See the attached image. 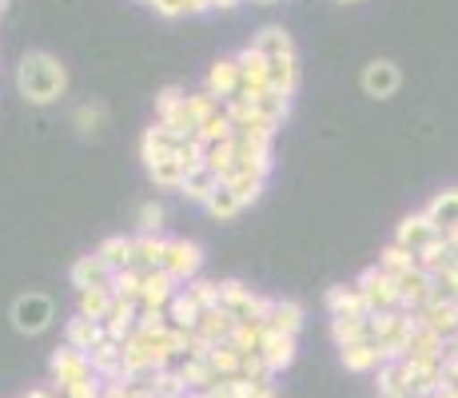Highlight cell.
Returning a JSON list of instances; mask_svg holds the SVG:
<instances>
[{
	"mask_svg": "<svg viewBox=\"0 0 458 398\" xmlns=\"http://www.w3.org/2000/svg\"><path fill=\"white\" fill-rule=\"evenodd\" d=\"M430 295H435V287H430L427 271H411V275L399 279V303H403V311L419 315L422 307L430 303Z\"/></svg>",
	"mask_w": 458,
	"mask_h": 398,
	"instance_id": "21",
	"label": "cell"
},
{
	"mask_svg": "<svg viewBox=\"0 0 458 398\" xmlns=\"http://www.w3.org/2000/svg\"><path fill=\"white\" fill-rule=\"evenodd\" d=\"M227 188H232V191H235V199H240L243 207H248V203L259 199V191H263V175H255V172H248V167H243V172H235L232 180H227Z\"/></svg>",
	"mask_w": 458,
	"mask_h": 398,
	"instance_id": "40",
	"label": "cell"
},
{
	"mask_svg": "<svg viewBox=\"0 0 458 398\" xmlns=\"http://www.w3.org/2000/svg\"><path fill=\"white\" fill-rule=\"evenodd\" d=\"M232 331H235V318L224 307H216V311H204L199 326L191 331V339L204 343V347H219V343H232Z\"/></svg>",
	"mask_w": 458,
	"mask_h": 398,
	"instance_id": "15",
	"label": "cell"
},
{
	"mask_svg": "<svg viewBox=\"0 0 458 398\" xmlns=\"http://www.w3.org/2000/svg\"><path fill=\"white\" fill-rule=\"evenodd\" d=\"M112 275H116V271H112L96 251L92 255H81V259L72 263V287L81 291V295H84V291H100V287L112 291Z\"/></svg>",
	"mask_w": 458,
	"mask_h": 398,
	"instance_id": "10",
	"label": "cell"
},
{
	"mask_svg": "<svg viewBox=\"0 0 458 398\" xmlns=\"http://www.w3.org/2000/svg\"><path fill=\"white\" fill-rule=\"evenodd\" d=\"M208 362L216 367V375H219V378H235V375L243 370V355L232 347V343H219V347H211Z\"/></svg>",
	"mask_w": 458,
	"mask_h": 398,
	"instance_id": "36",
	"label": "cell"
},
{
	"mask_svg": "<svg viewBox=\"0 0 458 398\" xmlns=\"http://www.w3.org/2000/svg\"><path fill=\"white\" fill-rule=\"evenodd\" d=\"M8 318H13V326L21 334H44L52 326V318H56V303L48 295H40V291H29V295H21L13 303Z\"/></svg>",
	"mask_w": 458,
	"mask_h": 398,
	"instance_id": "3",
	"label": "cell"
},
{
	"mask_svg": "<svg viewBox=\"0 0 458 398\" xmlns=\"http://www.w3.org/2000/svg\"><path fill=\"white\" fill-rule=\"evenodd\" d=\"M419 318L430 326L435 334H443L446 343L458 334V303H438V299H430L427 307L419 311Z\"/></svg>",
	"mask_w": 458,
	"mask_h": 398,
	"instance_id": "23",
	"label": "cell"
},
{
	"mask_svg": "<svg viewBox=\"0 0 458 398\" xmlns=\"http://www.w3.org/2000/svg\"><path fill=\"white\" fill-rule=\"evenodd\" d=\"M76 123H81V131H96L104 123V104H84V108L76 112Z\"/></svg>",
	"mask_w": 458,
	"mask_h": 398,
	"instance_id": "48",
	"label": "cell"
},
{
	"mask_svg": "<svg viewBox=\"0 0 458 398\" xmlns=\"http://www.w3.org/2000/svg\"><path fill=\"white\" fill-rule=\"evenodd\" d=\"M104 378L100 375H88V378H81V383H72V386H64L60 391V398H104Z\"/></svg>",
	"mask_w": 458,
	"mask_h": 398,
	"instance_id": "46",
	"label": "cell"
},
{
	"mask_svg": "<svg viewBox=\"0 0 458 398\" xmlns=\"http://www.w3.org/2000/svg\"><path fill=\"white\" fill-rule=\"evenodd\" d=\"M156 13H160V16H172V21H175V16H183V13H188V0H156Z\"/></svg>",
	"mask_w": 458,
	"mask_h": 398,
	"instance_id": "49",
	"label": "cell"
},
{
	"mask_svg": "<svg viewBox=\"0 0 458 398\" xmlns=\"http://www.w3.org/2000/svg\"><path fill=\"white\" fill-rule=\"evenodd\" d=\"M148 175H152V183H156V188H164V191H180L183 180H188V172H183V164L175 156L164 159V164H156Z\"/></svg>",
	"mask_w": 458,
	"mask_h": 398,
	"instance_id": "37",
	"label": "cell"
},
{
	"mask_svg": "<svg viewBox=\"0 0 458 398\" xmlns=\"http://www.w3.org/2000/svg\"><path fill=\"white\" fill-rule=\"evenodd\" d=\"M112 311H116V295H112L108 287H100V291H84V295H81V311H76V315L92 318V323H108Z\"/></svg>",
	"mask_w": 458,
	"mask_h": 398,
	"instance_id": "33",
	"label": "cell"
},
{
	"mask_svg": "<svg viewBox=\"0 0 458 398\" xmlns=\"http://www.w3.org/2000/svg\"><path fill=\"white\" fill-rule=\"evenodd\" d=\"M208 8H216L211 0H188V13H208Z\"/></svg>",
	"mask_w": 458,
	"mask_h": 398,
	"instance_id": "53",
	"label": "cell"
},
{
	"mask_svg": "<svg viewBox=\"0 0 458 398\" xmlns=\"http://www.w3.org/2000/svg\"><path fill=\"white\" fill-rule=\"evenodd\" d=\"M235 131H240V128H235V123H232V116H227V112H219V116L216 120H211L208 123V128H199V144H227V140H235Z\"/></svg>",
	"mask_w": 458,
	"mask_h": 398,
	"instance_id": "42",
	"label": "cell"
},
{
	"mask_svg": "<svg viewBox=\"0 0 458 398\" xmlns=\"http://www.w3.org/2000/svg\"><path fill=\"white\" fill-rule=\"evenodd\" d=\"M255 112H259V120L267 123V128H279V123L287 120V112H292V96L276 92V88H267V92L255 96Z\"/></svg>",
	"mask_w": 458,
	"mask_h": 398,
	"instance_id": "31",
	"label": "cell"
},
{
	"mask_svg": "<svg viewBox=\"0 0 458 398\" xmlns=\"http://www.w3.org/2000/svg\"><path fill=\"white\" fill-rule=\"evenodd\" d=\"M164 255H167V239H160V235H140L136 239V259H131V267H136L140 275L164 271Z\"/></svg>",
	"mask_w": 458,
	"mask_h": 398,
	"instance_id": "26",
	"label": "cell"
},
{
	"mask_svg": "<svg viewBox=\"0 0 458 398\" xmlns=\"http://www.w3.org/2000/svg\"><path fill=\"white\" fill-rule=\"evenodd\" d=\"M140 287H144V275L136 267H124L112 275V295L116 299H140Z\"/></svg>",
	"mask_w": 458,
	"mask_h": 398,
	"instance_id": "43",
	"label": "cell"
},
{
	"mask_svg": "<svg viewBox=\"0 0 458 398\" xmlns=\"http://www.w3.org/2000/svg\"><path fill=\"white\" fill-rule=\"evenodd\" d=\"M104 398H131V391H128V383H108L104 386Z\"/></svg>",
	"mask_w": 458,
	"mask_h": 398,
	"instance_id": "51",
	"label": "cell"
},
{
	"mask_svg": "<svg viewBox=\"0 0 458 398\" xmlns=\"http://www.w3.org/2000/svg\"><path fill=\"white\" fill-rule=\"evenodd\" d=\"M180 375H183V383H188L191 394H204V391H211V386L219 383L216 367H211L208 359H196V355H188L180 362Z\"/></svg>",
	"mask_w": 458,
	"mask_h": 398,
	"instance_id": "29",
	"label": "cell"
},
{
	"mask_svg": "<svg viewBox=\"0 0 458 398\" xmlns=\"http://www.w3.org/2000/svg\"><path fill=\"white\" fill-rule=\"evenodd\" d=\"M204 207H208L216 219H235V216H240V207H243V203L235 199V191L227 188V183H219V188L211 191V199L204 203Z\"/></svg>",
	"mask_w": 458,
	"mask_h": 398,
	"instance_id": "41",
	"label": "cell"
},
{
	"mask_svg": "<svg viewBox=\"0 0 458 398\" xmlns=\"http://www.w3.org/2000/svg\"><path fill=\"white\" fill-rule=\"evenodd\" d=\"M140 311H144V307H140V299H116V311H112L108 323H104L108 339L124 347L131 334H136V326H140Z\"/></svg>",
	"mask_w": 458,
	"mask_h": 398,
	"instance_id": "14",
	"label": "cell"
},
{
	"mask_svg": "<svg viewBox=\"0 0 458 398\" xmlns=\"http://www.w3.org/2000/svg\"><path fill=\"white\" fill-rule=\"evenodd\" d=\"M267 80H271V88H276V92L292 96L295 84H299V64H295V56L267 60Z\"/></svg>",
	"mask_w": 458,
	"mask_h": 398,
	"instance_id": "34",
	"label": "cell"
},
{
	"mask_svg": "<svg viewBox=\"0 0 458 398\" xmlns=\"http://www.w3.org/2000/svg\"><path fill=\"white\" fill-rule=\"evenodd\" d=\"M331 339L335 347H355V343H375V318L371 315H343L331 318Z\"/></svg>",
	"mask_w": 458,
	"mask_h": 398,
	"instance_id": "11",
	"label": "cell"
},
{
	"mask_svg": "<svg viewBox=\"0 0 458 398\" xmlns=\"http://www.w3.org/2000/svg\"><path fill=\"white\" fill-rule=\"evenodd\" d=\"M355 283H359V291H363V299H367V307H371V315L403 311V303H399V279H391L383 267H378V263H375V267H367Z\"/></svg>",
	"mask_w": 458,
	"mask_h": 398,
	"instance_id": "4",
	"label": "cell"
},
{
	"mask_svg": "<svg viewBox=\"0 0 458 398\" xmlns=\"http://www.w3.org/2000/svg\"><path fill=\"white\" fill-rule=\"evenodd\" d=\"M211 4H216V8H235L240 0H211Z\"/></svg>",
	"mask_w": 458,
	"mask_h": 398,
	"instance_id": "56",
	"label": "cell"
},
{
	"mask_svg": "<svg viewBox=\"0 0 458 398\" xmlns=\"http://www.w3.org/2000/svg\"><path fill=\"white\" fill-rule=\"evenodd\" d=\"M255 4H279V0H255Z\"/></svg>",
	"mask_w": 458,
	"mask_h": 398,
	"instance_id": "57",
	"label": "cell"
},
{
	"mask_svg": "<svg viewBox=\"0 0 458 398\" xmlns=\"http://www.w3.org/2000/svg\"><path fill=\"white\" fill-rule=\"evenodd\" d=\"M443 232H438L435 224H430V216L427 211H419V216H407L399 224V232H394V243L399 247H407L411 255H422V251H430V247H438L443 243Z\"/></svg>",
	"mask_w": 458,
	"mask_h": 398,
	"instance_id": "6",
	"label": "cell"
},
{
	"mask_svg": "<svg viewBox=\"0 0 458 398\" xmlns=\"http://www.w3.org/2000/svg\"><path fill=\"white\" fill-rule=\"evenodd\" d=\"M175 291H180V283L167 275V271H152V275H144V287H140V307L144 311H167Z\"/></svg>",
	"mask_w": 458,
	"mask_h": 398,
	"instance_id": "13",
	"label": "cell"
},
{
	"mask_svg": "<svg viewBox=\"0 0 458 398\" xmlns=\"http://www.w3.org/2000/svg\"><path fill=\"white\" fill-rule=\"evenodd\" d=\"M251 48L259 52V56L267 60H279V56H295V44H292V32L284 29V24H267V29L255 32Z\"/></svg>",
	"mask_w": 458,
	"mask_h": 398,
	"instance_id": "22",
	"label": "cell"
},
{
	"mask_svg": "<svg viewBox=\"0 0 458 398\" xmlns=\"http://www.w3.org/2000/svg\"><path fill=\"white\" fill-rule=\"evenodd\" d=\"M375 318V347L383 351V362L403 359L411 343V331H415V315L411 311H386V315H371Z\"/></svg>",
	"mask_w": 458,
	"mask_h": 398,
	"instance_id": "2",
	"label": "cell"
},
{
	"mask_svg": "<svg viewBox=\"0 0 458 398\" xmlns=\"http://www.w3.org/2000/svg\"><path fill=\"white\" fill-rule=\"evenodd\" d=\"M104 339H108L104 323H92V318H84V315L68 318V326H64V343L68 347H76V351H84V355H92Z\"/></svg>",
	"mask_w": 458,
	"mask_h": 398,
	"instance_id": "16",
	"label": "cell"
},
{
	"mask_svg": "<svg viewBox=\"0 0 458 398\" xmlns=\"http://www.w3.org/2000/svg\"><path fill=\"white\" fill-rule=\"evenodd\" d=\"M188 295L196 299L204 311H216L219 307V283H208V279H191L188 283Z\"/></svg>",
	"mask_w": 458,
	"mask_h": 398,
	"instance_id": "45",
	"label": "cell"
},
{
	"mask_svg": "<svg viewBox=\"0 0 458 398\" xmlns=\"http://www.w3.org/2000/svg\"><path fill=\"white\" fill-rule=\"evenodd\" d=\"M96 255H100L112 271H124V267H131V259H136V239L131 235H108L100 247H96Z\"/></svg>",
	"mask_w": 458,
	"mask_h": 398,
	"instance_id": "28",
	"label": "cell"
},
{
	"mask_svg": "<svg viewBox=\"0 0 458 398\" xmlns=\"http://www.w3.org/2000/svg\"><path fill=\"white\" fill-rule=\"evenodd\" d=\"M24 398H60V391H48V386H32Z\"/></svg>",
	"mask_w": 458,
	"mask_h": 398,
	"instance_id": "52",
	"label": "cell"
},
{
	"mask_svg": "<svg viewBox=\"0 0 458 398\" xmlns=\"http://www.w3.org/2000/svg\"><path fill=\"white\" fill-rule=\"evenodd\" d=\"M339 359H343V367H347L351 375H371V370L383 367V351H378L375 343H355V347H343Z\"/></svg>",
	"mask_w": 458,
	"mask_h": 398,
	"instance_id": "27",
	"label": "cell"
},
{
	"mask_svg": "<svg viewBox=\"0 0 458 398\" xmlns=\"http://www.w3.org/2000/svg\"><path fill=\"white\" fill-rule=\"evenodd\" d=\"M339 4H355V0H339Z\"/></svg>",
	"mask_w": 458,
	"mask_h": 398,
	"instance_id": "59",
	"label": "cell"
},
{
	"mask_svg": "<svg viewBox=\"0 0 458 398\" xmlns=\"http://www.w3.org/2000/svg\"><path fill=\"white\" fill-rule=\"evenodd\" d=\"M263 362H267L271 375H279V370H287L295 362V334H279V331H267L263 334V347H259Z\"/></svg>",
	"mask_w": 458,
	"mask_h": 398,
	"instance_id": "18",
	"label": "cell"
},
{
	"mask_svg": "<svg viewBox=\"0 0 458 398\" xmlns=\"http://www.w3.org/2000/svg\"><path fill=\"white\" fill-rule=\"evenodd\" d=\"M451 243H454V251H458V235H454V239H451Z\"/></svg>",
	"mask_w": 458,
	"mask_h": 398,
	"instance_id": "58",
	"label": "cell"
},
{
	"mask_svg": "<svg viewBox=\"0 0 458 398\" xmlns=\"http://www.w3.org/2000/svg\"><path fill=\"white\" fill-rule=\"evenodd\" d=\"M263 334H267V326H263V323H235L232 347L240 351V355H251V351L263 347Z\"/></svg>",
	"mask_w": 458,
	"mask_h": 398,
	"instance_id": "39",
	"label": "cell"
},
{
	"mask_svg": "<svg viewBox=\"0 0 458 398\" xmlns=\"http://www.w3.org/2000/svg\"><path fill=\"white\" fill-rule=\"evenodd\" d=\"M199 398H240L235 394V386H232V378H219L216 386H211V391H204Z\"/></svg>",
	"mask_w": 458,
	"mask_h": 398,
	"instance_id": "50",
	"label": "cell"
},
{
	"mask_svg": "<svg viewBox=\"0 0 458 398\" xmlns=\"http://www.w3.org/2000/svg\"><path fill=\"white\" fill-rule=\"evenodd\" d=\"M208 92L216 96V100H235V96L243 92V76H240V64H235V56L227 60H216L208 72Z\"/></svg>",
	"mask_w": 458,
	"mask_h": 398,
	"instance_id": "12",
	"label": "cell"
},
{
	"mask_svg": "<svg viewBox=\"0 0 458 398\" xmlns=\"http://www.w3.org/2000/svg\"><path fill=\"white\" fill-rule=\"evenodd\" d=\"M235 64H240V76H243V92L259 96V92H267V88H271V80H267V56H259L251 44L240 52V56H235Z\"/></svg>",
	"mask_w": 458,
	"mask_h": 398,
	"instance_id": "19",
	"label": "cell"
},
{
	"mask_svg": "<svg viewBox=\"0 0 458 398\" xmlns=\"http://www.w3.org/2000/svg\"><path fill=\"white\" fill-rule=\"evenodd\" d=\"M378 267H383L391 279H403V275H411V271H419V255H411L407 247H399L391 239V243L378 251Z\"/></svg>",
	"mask_w": 458,
	"mask_h": 398,
	"instance_id": "30",
	"label": "cell"
},
{
	"mask_svg": "<svg viewBox=\"0 0 458 398\" xmlns=\"http://www.w3.org/2000/svg\"><path fill=\"white\" fill-rule=\"evenodd\" d=\"M427 216H430V224H435L446 239H454L458 235V188L438 191V196L427 203Z\"/></svg>",
	"mask_w": 458,
	"mask_h": 398,
	"instance_id": "17",
	"label": "cell"
},
{
	"mask_svg": "<svg viewBox=\"0 0 458 398\" xmlns=\"http://www.w3.org/2000/svg\"><path fill=\"white\" fill-rule=\"evenodd\" d=\"M267 331H279V334H299V326H303V307L292 303V299H276V307H271V318Z\"/></svg>",
	"mask_w": 458,
	"mask_h": 398,
	"instance_id": "32",
	"label": "cell"
},
{
	"mask_svg": "<svg viewBox=\"0 0 458 398\" xmlns=\"http://www.w3.org/2000/svg\"><path fill=\"white\" fill-rule=\"evenodd\" d=\"M152 386H156V394L160 398H188V383H183V375H180V367H164V370H156L152 375Z\"/></svg>",
	"mask_w": 458,
	"mask_h": 398,
	"instance_id": "38",
	"label": "cell"
},
{
	"mask_svg": "<svg viewBox=\"0 0 458 398\" xmlns=\"http://www.w3.org/2000/svg\"><path fill=\"white\" fill-rule=\"evenodd\" d=\"M136 224H140V235H160V227H164V207H160L156 199L140 203Z\"/></svg>",
	"mask_w": 458,
	"mask_h": 398,
	"instance_id": "44",
	"label": "cell"
},
{
	"mask_svg": "<svg viewBox=\"0 0 458 398\" xmlns=\"http://www.w3.org/2000/svg\"><path fill=\"white\" fill-rule=\"evenodd\" d=\"M327 311L331 318H343V315H371V307H367L359 283H339V287L327 291Z\"/></svg>",
	"mask_w": 458,
	"mask_h": 398,
	"instance_id": "20",
	"label": "cell"
},
{
	"mask_svg": "<svg viewBox=\"0 0 458 398\" xmlns=\"http://www.w3.org/2000/svg\"><path fill=\"white\" fill-rule=\"evenodd\" d=\"M399 84H403V72L394 60H371L363 68V92L375 96V100H391L399 92Z\"/></svg>",
	"mask_w": 458,
	"mask_h": 398,
	"instance_id": "9",
	"label": "cell"
},
{
	"mask_svg": "<svg viewBox=\"0 0 458 398\" xmlns=\"http://www.w3.org/2000/svg\"><path fill=\"white\" fill-rule=\"evenodd\" d=\"M199 263H204V255H199V243H191V239H167L164 271L175 283H191V279H196L199 275Z\"/></svg>",
	"mask_w": 458,
	"mask_h": 398,
	"instance_id": "7",
	"label": "cell"
},
{
	"mask_svg": "<svg viewBox=\"0 0 458 398\" xmlns=\"http://www.w3.org/2000/svg\"><path fill=\"white\" fill-rule=\"evenodd\" d=\"M48 370H52V383H56V391H64V386L81 383V378H88V375H96V370H92V359H88L84 351L68 347V343L52 351Z\"/></svg>",
	"mask_w": 458,
	"mask_h": 398,
	"instance_id": "5",
	"label": "cell"
},
{
	"mask_svg": "<svg viewBox=\"0 0 458 398\" xmlns=\"http://www.w3.org/2000/svg\"><path fill=\"white\" fill-rule=\"evenodd\" d=\"M435 398H458V386L454 383H443V386H438V394Z\"/></svg>",
	"mask_w": 458,
	"mask_h": 398,
	"instance_id": "54",
	"label": "cell"
},
{
	"mask_svg": "<svg viewBox=\"0 0 458 398\" xmlns=\"http://www.w3.org/2000/svg\"><path fill=\"white\" fill-rule=\"evenodd\" d=\"M64 88H68V68L52 52H24L21 56V64H16V92L29 104L44 108V104L60 100Z\"/></svg>",
	"mask_w": 458,
	"mask_h": 398,
	"instance_id": "1",
	"label": "cell"
},
{
	"mask_svg": "<svg viewBox=\"0 0 458 398\" xmlns=\"http://www.w3.org/2000/svg\"><path fill=\"white\" fill-rule=\"evenodd\" d=\"M140 334H164L172 331V318H167V311H140Z\"/></svg>",
	"mask_w": 458,
	"mask_h": 398,
	"instance_id": "47",
	"label": "cell"
},
{
	"mask_svg": "<svg viewBox=\"0 0 458 398\" xmlns=\"http://www.w3.org/2000/svg\"><path fill=\"white\" fill-rule=\"evenodd\" d=\"M183 136H175L172 128H164V123H152V128L144 131V140H140V156H144L148 172H152L156 164H164V159H172L175 152H180Z\"/></svg>",
	"mask_w": 458,
	"mask_h": 398,
	"instance_id": "8",
	"label": "cell"
},
{
	"mask_svg": "<svg viewBox=\"0 0 458 398\" xmlns=\"http://www.w3.org/2000/svg\"><path fill=\"white\" fill-rule=\"evenodd\" d=\"M167 318H172L175 331H188L191 334L199 326V318H204V307L188 295V287H180V291H175V299L167 303Z\"/></svg>",
	"mask_w": 458,
	"mask_h": 398,
	"instance_id": "25",
	"label": "cell"
},
{
	"mask_svg": "<svg viewBox=\"0 0 458 398\" xmlns=\"http://www.w3.org/2000/svg\"><path fill=\"white\" fill-rule=\"evenodd\" d=\"M224 112V100H216V96L208 92H188V100H183V116H188V123L196 128V136H199V128H208L211 120Z\"/></svg>",
	"mask_w": 458,
	"mask_h": 398,
	"instance_id": "24",
	"label": "cell"
},
{
	"mask_svg": "<svg viewBox=\"0 0 458 398\" xmlns=\"http://www.w3.org/2000/svg\"><path fill=\"white\" fill-rule=\"evenodd\" d=\"M219 183H224V180H219L216 172H208V167H199V172H191L188 180H183V188H180V191H183V196H188V199H196V203H208V199H211V191H216Z\"/></svg>",
	"mask_w": 458,
	"mask_h": 398,
	"instance_id": "35",
	"label": "cell"
},
{
	"mask_svg": "<svg viewBox=\"0 0 458 398\" xmlns=\"http://www.w3.org/2000/svg\"><path fill=\"white\" fill-rule=\"evenodd\" d=\"M255 398H279V391H276V386H263V391L255 394Z\"/></svg>",
	"mask_w": 458,
	"mask_h": 398,
	"instance_id": "55",
	"label": "cell"
}]
</instances>
